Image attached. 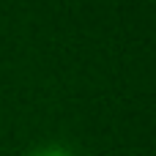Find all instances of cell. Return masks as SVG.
<instances>
[{
	"mask_svg": "<svg viewBox=\"0 0 156 156\" xmlns=\"http://www.w3.org/2000/svg\"><path fill=\"white\" fill-rule=\"evenodd\" d=\"M30 156H69L63 148H58V145H44V148H36Z\"/></svg>",
	"mask_w": 156,
	"mask_h": 156,
	"instance_id": "cell-1",
	"label": "cell"
}]
</instances>
